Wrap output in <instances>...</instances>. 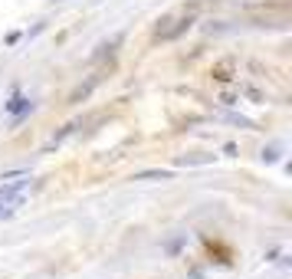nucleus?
<instances>
[{
    "mask_svg": "<svg viewBox=\"0 0 292 279\" xmlns=\"http://www.w3.org/2000/svg\"><path fill=\"white\" fill-rule=\"evenodd\" d=\"M30 181H16V184H0V217H10L13 214V207H20V194H23V187Z\"/></svg>",
    "mask_w": 292,
    "mask_h": 279,
    "instance_id": "nucleus-1",
    "label": "nucleus"
},
{
    "mask_svg": "<svg viewBox=\"0 0 292 279\" xmlns=\"http://www.w3.org/2000/svg\"><path fill=\"white\" fill-rule=\"evenodd\" d=\"M3 109L10 112V115H16V119H20V115H26V112H33V102L26 96H20V92H13V99H10L7 105H3Z\"/></svg>",
    "mask_w": 292,
    "mask_h": 279,
    "instance_id": "nucleus-2",
    "label": "nucleus"
},
{
    "mask_svg": "<svg viewBox=\"0 0 292 279\" xmlns=\"http://www.w3.org/2000/svg\"><path fill=\"white\" fill-rule=\"evenodd\" d=\"M227 72H230V63H223V66H217V69H213V76H217V79H230Z\"/></svg>",
    "mask_w": 292,
    "mask_h": 279,
    "instance_id": "nucleus-3",
    "label": "nucleus"
}]
</instances>
